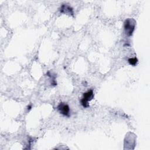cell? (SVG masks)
Segmentation results:
<instances>
[{
    "mask_svg": "<svg viewBox=\"0 0 150 150\" xmlns=\"http://www.w3.org/2000/svg\"><path fill=\"white\" fill-rule=\"evenodd\" d=\"M135 21L132 18H128L127 19L124 24V28L125 34L128 36H132L133 32L135 29Z\"/></svg>",
    "mask_w": 150,
    "mask_h": 150,
    "instance_id": "cell-1",
    "label": "cell"
},
{
    "mask_svg": "<svg viewBox=\"0 0 150 150\" xmlns=\"http://www.w3.org/2000/svg\"><path fill=\"white\" fill-rule=\"evenodd\" d=\"M93 97H94V94H93V91L92 90H90L86 93H84L83 94V97L81 100V104L83 105V107L85 108L88 107L89 106L88 102L91 100Z\"/></svg>",
    "mask_w": 150,
    "mask_h": 150,
    "instance_id": "cell-2",
    "label": "cell"
},
{
    "mask_svg": "<svg viewBox=\"0 0 150 150\" xmlns=\"http://www.w3.org/2000/svg\"><path fill=\"white\" fill-rule=\"evenodd\" d=\"M57 110L60 114L64 116H69L70 114V108L69 105L65 103H60L57 106Z\"/></svg>",
    "mask_w": 150,
    "mask_h": 150,
    "instance_id": "cell-3",
    "label": "cell"
},
{
    "mask_svg": "<svg viewBox=\"0 0 150 150\" xmlns=\"http://www.w3.org/2000/svg\"><path fill=\"white\" fill-rule=\"evenodd\" d=\"M60 12L62 13H69L71 15L73 14V9L72 8L68 5H63L60 8Z\"/></svg>",
    "mask_w": 150,
    "mask_h": 150,
    "instance_id": "cell-4",
    "label": "cell"
},
{
    "mask_svg": "<svg viewBox=\"0 0 150 150\" xmlns=\"http://www.w3.org/2000/svg\"><path fill=\"white\" fill-rule=\"evenodd\" d=\"M128 62L130 65L132 66H135L138 62V59L137 57H133V58H129L128 60Z\"/></svg>",
    "mask_w": 150,
    "mask_h": 150,
    "instance_id": "cell-5",
    "label": "cell"
}]
</instances>
